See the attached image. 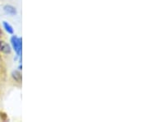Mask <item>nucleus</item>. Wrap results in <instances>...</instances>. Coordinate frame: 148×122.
Returning a JSON list of instances; mask_svg holds the SVG:
<instances>
[{
	"mask_svg": "<svg viewBox=\"0 0 148 122\" xmlns=\"http://www.w3.org/2000/svg\"><path fill=\"white\" fill-rule=\"evenodd\" d=\"M11 46L8 43L5 42L4 41H0V51L2 53L8 54L11 53Z\"/></svg>",
	"mask_w": 148,
	"mask_h": 122,
	"instance_id": "3",
	"label": "nucleus"
},
{
	"mask_svg": "<svg viewBox=\"0 0 148 122\" xmlns=\"http://www.w3.org/2000/svg\"><path fill=\"white\" fill-rule=\"evenodd\" d=\"M22 40L21 38L18 37L17 36H12L11 37V44L12 49L14 50V51L16 52V56L20 58V61H21V48H22Z\"/></svg>",
	"mask_w": 148,
	"mask_h": 122,
	"instance_id": "1",
	"label": "nucleus"
},
{
	"mask_svg": "<svg viewBox=\"0 0 148 122\" xmlns=\"http://www.w3.org/2000/svg\"><path fill=\"white\" fill-rule=\"evenodd\" d=\"M12 79L15 80L17 83H21V79H22V77H21V74L20 73V71L18 70H14L12 73Z\"/></svg>",
	"mask_w": 148,
	"mask_h": 122,
	"instance_id": "4",
	"label": "nucleus"
},
{
	"mask_svg": "<svg viewBox=\"0 0 148 122\" xmlns=\"http://www.w3.org/2000/svg\"><path fill=\"white\" fill-rule=\"evenodd\" d=\"M3 11L8 15H11V16H15L17 13L16 8L13 6L9 5V4H6V5L3 6Z\"/></svg>",
	"mask_w": 148,
	"mask_h": 122,
	"instance_id": "2",
	"label": "nucleus"
},
{
	"mask_svg": "<svg viewBox=\"0 0 148 122\" xmlns=\"http://www.w3.org/2000/svg\"><path fill=\"white\" fill-rule=\"evenodd\" d=\"M3 27H4V29H5V31L8 34H11V35H12L13 33H14V30H13V27L11 26L10 24L8 22V21H3Z\"/></svg>",
	"mask_w": 148,
	"mask_h": 122,
	"instance_id": "5",
	"label": "nucleus"
},
{
	"mask_svg": "<svg viewBox=\"0 0 148 122\" xmlns=\"http://www.w3.org/2000/svg\"><path fill=\"white\" fill-rule=\"evenodd\" d=\"M21 68H22V66H21V64H20L19 67H18V69H19V70H21Z\"/></svg>",
	"mask_w": 148,
	"mask_h": 122,
	"instance_id": "6",
	"label": "nucleus"
}]
</instances>
